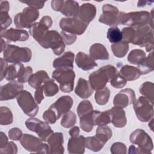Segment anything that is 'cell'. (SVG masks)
Masks as SVG:
<instances>
[{
    "label": "cell",
    "instance_id": "44",
    "mask_svg": "<svg viewBox=\"0 0 154 154\" xmlns=\"http://www.w3.org/2000/svg\"><path fill=\"white\" fill-rule=\"evenodd\" d=\"M76 122V114L73 112L69 111L63 114L61 120V125L65 128H69L75 125Z\"/></svg>",
    "mask_w": 154,
    "mask_h": 154
},
{
    "label": "cell",
    "instance_id": "35",
    "mask_svg": "<svg viewBox=\"0 0 154 154\" xmlns=\"http://www.w3.org/2000/svg\"><path fill=\"white\" fill-rule=\"evenodd\" d=\"M105 144L96 135L85 138V147L94 152L100 151Z\"/></svg>",
    "mask_w": 154,
    "mask_h": 154
},
{
    "label": "cell",
    "instance_id": "47",
    "mask_svg": "<svg viewBox=\"0 0 154 154\" xmlns=\"http://www.w3.org/2000/svg\"><path fill=\"white\" fill-rule=\"evenodd\" d=\"M109 82L111 85L116 88H123L127 84V81L118 72L112 77Z\"/></svg>",
    "mask_w": 154,
    "mask_h": 154
},
{
    "label": "cell",
    "instance_id": "22",
    "mask_svg": "<svg viewBox=\"0 0 154 154\" xmlns=\"http://www.w3.org/2000/svg\"><path fill=\"white\" fill-rule=\"evenodd\" d=\"M96 14V7L90 3H84L80 7L77 17L83 22L88 24Z\"/></svg>",
    "mask_w": 154,
    "mask_h": 154
},
{
    "label": "cell",
    "instance_id": "41",
    "mask_svg": "<svg viewBox=\"0 0 154 154\" xmlns=\"http://www.w3.org/2000/svg\"><path fill=\"white\" fill-rule=\"evenodd\" d=\"M140 93L144 96V97H146L149 100H150L152 102L154 101V84L153 82L146 81L143 83L140 87Z\"/></svg>",
    "mask_w": 154,
    "mask_h": 154
},
{
    "label": "cell",
    "instance_id": "10",
    "mask_svg": "<svg viewBox=\"0 0 154 154\" xmlns=\"http://www.w3.org/2000/svg\"><path fill=\"white\" fill-rule=\"evenodd\" d=\"M20 143L22 147L27 151L32 153H48L49 146L43 143V141L38 137L32 135L23 134Z\"/></svg>",
    "mask_w": 154,
    "mask_h": 154
},
{
    "label": "cell",
    "instance_id": "3",
    "mask_svg": "<svg viewBox=\"0 0 154 154\" xmlns=\"http://www.w3.org/2000/svg\"><path fill=\"white\" fill-rule=\"evenodd\" d=\"M117 72V70L114 66L109 64L104 66L89 75L88 82L93 90H100L106 86Z\"/></svg>",
    "mask_w": 154,
    "mask_h": 154
},
{
    "label": "cell",
    "instance_id": "33",
    "mask_svg": "<svg viewBox=\"0 0 154 154\" xmlns=\"http://www.w3.org/2000/svg\"><path fill=\"white\" fill-rule=\"evenodd\" d=\"M137 66V68L140 70L141 75H146L152 72L154 70L153 52H150L148 56Z\"/></svg>",
    "mask_w": 154,
    "mask_h": 154
},
{
    "label": "cell",
    "instance_id": "30",
    "mask_svg": "<svg viewBox=\"0 0 154 154\" xmlns=\"http://www.w3.org/2000/svg\"><path fill=\"white\" fill-rule=\"evenodd\" d=\"M49 79L47 72L45 70H39L32 74L28 81V84L33 88L37 89L40 87L43 83Z\"/></svg>",
    "mask_w": 154,
    "mask_h": 154
},
{
    "label": "cell",
    "instance_id": "39",
    "mask_svg": "<svg viewBox=\"0 0 154 154\" xmlns=\"http://www.w3.org/2000/svg\"><path fill=\"white\" fill-rule=\"evenodd\" d=\"M110 96V90L109 89L105 87L104 88L97 90L94 94V99L96 102L99 105H106L109 99Z\"/></svg>",
    "mask_w": 154,
    "mask_h": 154
},
{
    "label": "cell",
    "instance_id": "51",
    "mask_svg": "<svg viewBox=\"0 0 154 154\" xmlns=\"http://www.w3.org/2000/svg\"><path fill=\"white\" fill-rule=\"evenodd\" d=\"M60 34L63 39L65 44H66L67 45H72L73 43H74L77 38L76 35L71 34L69 32H65L63 31H61Z\"/></svg>",
    "mask_w": 154,
    "mask_h": 154
},
{
    "label": "cell",
    "instance_id": "6",
    "mask_svg": "<svg viewBox=\"0 0 154 154\" xmlns=\"http://www.w3.org/2000/svg\"><path fill=\"white\" fill-rule=\"evenodd\" d=\"M38 43L45 49L51 48L56 55H61L66 48L61 34L55 30L48 31Z\"/></svg>",
    "mask_w": 154,
    "mask_h": 154
},
{
    "label": "cell",
    "instance_id": "43",
    "mask_svg": "<svg viewBox=\"0 0 154 154\" xmlns=\"http://www.w3.org/2000/svg\"><path fill=\"white\" fill-rule=\"evenodd\" d=\"M106 37L111 43H118L122 40V34L120 29L117 26L110 27L107 31Z\"/></svg>",
    "mask_w": 154,
    "mask_h": 154
},
{
    "label": "cell",
    "instance_id": "1",
    "mask_svg": "<svg viewBox=\"0 0 154 154\" xmlns=\"http://www.w3.org/2000/svg\"><path fill=\"white\" fill-rule=\"evenodd\" d=\"M153 9L151 13L147 11L119 13V25H125L132 28H140L146 25L153 27Z\"/></svg>",
    "mask_w": 154,
    "mask_h": 154
},
{
    "label": "cell",
    "instance_id": "46",
    "mask_svg": "<svg viewBox=\"0 0 154 154\" xmlns=\"http://www.w3.org/2000/svg\"><path fill=\"white\" fill-rule=\"evenodd\" d=\"M43 119L49 124H54L59 119L56 111L50 106L49 109L46 110L43 114Z\"/></svg>",
    "mask_w": 154,
    "mask_h": 154
},
{
    "label": "cell",
    "instance_id": "5",
    "mask_svg": "<svg viewBox=\"0 0 154 154\" xmlns=\"http://www.w3.org/2000/svg\"><path fill=\"white\" fill-rule=\"evenodd\" d=\"M52 78L60 84V90L64 93H70L73 90L75 73L72 68H57L52 73Z\"/></svg>",
    "mask_w": 154,
    "mask_h": 154
},
{
    "label": "cell",
    "instance_id": "55",
    "mask_svg": "<svg viewBox=\"0 0 154 154\" xmlns=\"http://www.w3.org/2000/svg\"><path fill=\"white\" fill-rule=\"evenodd\" d=\"M34 99L35 102L38 104H40L42 102V101L44 99L43 90L42 85L38 88L36 89V91H35V93H34Z\"/></svg>",
    "mask_w": 154,
    "mask_h": 154
},
{
    "label": "cell",
    "instance_id": "21",
    "mask_svg": "<svg viewBox=\"0 0 154 154\" xmlns=\"http://www.w3.org/2000/svg\"><path fill=\"white\" fill-rule=\"evenodd\" d=\"M85 138L82 135L70 137L67 144V150L70 154H82L85 152Z\"/></svg>",
    "mask_w": 154,
    "mask_h": 154
},
{
    "label": "cell",
    "instance_id": "28",
    "mask_svg": "<svg viewBox=\"0 0 154 154\" xmlns=\"http://www.w3.org/2000/svg\"><path fill=\"white\" fill-rule=\"evenodd\" d=\"M25 69L23 64L20 63H13L8 66L5 78L9 81H14V79L19 78L22 75Z\"/></svg>",
    "mask_w": 154,
    "mask_h": 154
},
{
    "label": "cell",
    "instance_id": "37",
    "mask_svg": "<svg viewBox=\"0 0 154 154\" xmlns=\"http://www.w3.org/2000/svg\"><path fill=\"white\" fill-rule=\"evenodd\" d=\"M146 57V53L142 49H135L132 50L128 56V61L132 64L138 65Z\"/></svg>",
    "mask_w": 154,
    "mask_h": 154
},
{
    "label": "cell",
    "instance_id": "16",
    "mask_svg": "<svg viewBox=\"0 0 154 154\" xmlns=\"http://www.w3.org/2000/svg\"><path fill=\"white\" fill-rule=\"evenodd\" d=\"M23 85L22 83L12 81L8 83L2 85L0 91V100H8L16 97L18 94L23 91Z\"/></svg>",
    "mask_w": 154,
    "mask_h": 154
},
{
    "label": "cell",
    "instance_id": "14",
    "mask_svg": "<svg viewBox=\"0 0 154 154\" xmlns=\"http://www.w3.org/2000/svg\"><path fill=\"white\" fill-rule=\"evenodd\" d=\"M120 11L117 7L109 4L102 6V14L99 18V22L105 25L116 26L119 25Z\"/></svg>",
    "mask_w": 154,
    "mask_h": 154
},
{
    "label": "cell",
    "instance_id": "53",
    "mask_svg": "<svg viewBox=\"0 0 154 154\" xmlns=\"http://www.w3.org/2000/svg\"><path fill=\"white\" fill-rule=\"evenodd\" d=\"M8 134L10 139L14 141L20 140L23 135L22 131L17 128H11V129H10Z\"/></svg>",
    "mask_w": 154,
    "mask_h": 154
},
{
    "label": "cell",
    "instance_id": "20",
    "mask_svg": "<svg viewBox=\"0 0 154 154\" xmlns=\"http://www.w3.org/2000/svg\"><path fill=\"white\" fill-rule=\"evenodd\" d=\"M73 104V101L72 98L69 96L66 95L59 97L51 106L56 111L60 119L62 115L70 111Z\"/></svg>",
    "mask_w": 154,
    "mask_h": 154
},
{
    "label": "cell",
    "instance_id": "36",
    "mask_svg": "<svg viewBox=\"0 0 154 154\" xmlns=\"http://www.w3.org/2000/svg\"><path fill=\"white\" fill-rule=\"evenodd\" d=\"M79 124L81 128L84 132H89L91 131L94 126L93 121V111L79 117Z\"/></svg>",
    "mask_w": 154,
    "mask_h": 154
},
{
    "label": "cell",
    "instance_id": "18",
    "mask_svg": "<svg viewBox=\"0 0 154 154\" xmlns=\"http://www.w3.org/2000/svg\"><path fill=\"white\" fill-rule=\"evenodd\" d=\"M49 146V153L63 154L64 152L63 147L64 137L61 132H54L47 140Z\"/></svg>",
    "mask_w": 154,
    "mask_h": 154
},
{
    "label": "cell",
    "instance_id": "61",
    "mask_svg": "<svg viewBox=\"0 0 154 154\" xmlns=\"http://www.w3.org/2000/svg\"><path fill=\"white\" fill-rule=\"evenodd\" d=\"M1 51L2 52L5 49L7 45L5 44V42L3 40V38H2V37H1Z\"/></svg>",
    "mask_w": 154,
    "mask_h": 154
},
{
    "label": "cell",
    "instance_id": "62",
    "mask_svg": "<svg viewBox=\"0 0 154 154\" xmlns=\"http://www.w3.org/2000/svg\"><path fill=\"white\" fill-rule=\"evenodd\" d=\"M150 122L149 123V127L150 128L152 131H153V118H152L150 120Z\"/></svg>",
    "mask_w": 154,
    "mask_h": 154
},
{
    "label": "cell",
    "instance_id": "27",
    "mask_svg": "<svg viewBox=\"0 0 154 154\" xmlns=\"http://www.w3.org/2000/svg\"><path fill=\"white\" fill-rule=\"evenodd\" d=\"M90 55L94 60H107L109 59V54L104 45L96 43L90 48Z\"/></svg>",
    "mask_w": 154,
    "mask_h": 154
},
{
    "label": "cell",
    "instance_id": "12",
    "mask_svg": "<svg viewBox=\"0 0 154 154\" xmlns=\"http://www.w3.org/2000/svg\"><path fill=\"white\" fill-rule=\"evenodd\" d=\"M25 125L29 131L35 132L43 141H46L49 136L54 133L49 123L35 117L28 119L25 122Z\"/></svg>",
    "mask_w": 154,
    "mask_h": 154
},
{
    "label": "cell",
    "instance_id": "2",
    "mask_svg": "<svg viewBox=\"0 0 154 154\" xmlns=\"http://www.w3.org/2000/svg\"><path fill=\"white\" fill-rule=\"evenodd\" d=\"M129 140L133 144L138 146V147H136L134 145H131L129 148L128 153L129 154L152 153L153 143L151 137L144 130L137 129L133 131L129 136Z\"/></svg>",
    "mask_w": 154,
    "mask_h": 154
},
{
    "label": "cell",
    "instance_id": "49",
    "mask_svg": "<svg viewBox=\"0 0 154 154\" xmlns=\"http://www.w3.org/2000/svg\"><path fill=\"white\" fill-rule=\"evenodd\" d=\"M110 152L112 154H126L127 153V148L124 143L116 142L111 146Z\"/></svg>",
    "mask_w": 154,
    "mask_h": 154
},
{
    "label": "cell",
    "instance_id": "4",
    "mask_svg": "<svg viewBox=\"0 0 154 154\" xmlns=\"http://www.w3.org/2000/svg\"><path fill=\"white\" fill-rule=\"evenodd\" d=\"M4 59L8 63H18L29 62L32 57V52L26 47H19L7 45L3 51Z\"/></svg>",
    "mask_w": 154,
    "mask_h": 154
},
{
    "label": "cell",
    "instance_id": "58",
    "mask_svg": "<svg viewBox=\"0 0 154 154\" xmlns=\"http://www.w3.org/2000/svg\"><path fill=\"white\" fill-rule=\"evenodd\" d=\"M8 138L3 132H0V148H3L8 143Z\"/></svg>",
    "mask_w": 154,
    "mask_h": 154
},
{
    "label": "cell",
    "instance_id": "38",
    "mask_svg": "<svg viewBox=\"0 0 154 154\" xmlns=\"http://www.w3.org/2000/svg\"><path fill=\"white\" fill-rule=\"evenodd\" d=\"M43 86V90L45 95L47 97H51L59 91V88L57 84L54 82L53 79H48L44 83Z\"/></svg>",
    "mask_w": 154,
    "mask_h": 154
},
{
    "label": "cell",
    "instance_id": "31",
    "mask_svg": "<svg viewBox=\"0 0 154 154\" xmlns=\"http://www.w3.org/2000/svg\"><path fill=\"white\" fill-rule=\"evenodd\" d=\"M119 73L126 81H132L140 78L141 73L137 67L129 65L122 66Z\"/></svg>",
    "mask_w": 154,
    "mask_h": 154
},
{
    "label": "cell",
    "instance_id": "15",
    "mask_svg": "<svg viewBox=\"0 0 154 154\" xmlns=\"http://www.w3.org/2000/svg\"><path fill=\"white\" fill-rule=\"evenodd\" d=\"M52 24V18L49 16H45L29 28V34L38 43L49 31Z\"/></svg>",
    "mask_w": 154,
    "mask_h": 154
},
{
    "label": "cell",
    "instance_id": "11",
    "mask_svg": "<svg viewBox=\"0 0 154 154\" xmlns=\"http://www.w3.org/2000/svg\"><path fill=\"white\" fill-rule=\"evenodd\" d=\"M16 100L19 106L25 114L30 117L36 116L39 109L38 103L29 91H22L16 97Z\"/></svg>",
    "mask_w": 154,
    "mask_h": 154
},
{
    "label": "cell",
    "instance_id": "50",
    "mask_svg": "<svg viewBox=\"0 0 154 154\" xmlns=\"http://www.w3.org/2000/svg\"><path fill=\"white\" fill-rule=\"evenodd\" d=\"M17 153V147L13 141L8 142L3 148H0V153L1 154H16Z\"/></svg>",
    "mask_w": 154,
    "mask_h": 154
},
{
    "label": "cell",
    "instance_id": "19",
    "mask_svg": "<svg viewBox=\"0 0 154 154\" xmlns=\"http://www.w3.org/2000/svg\"><path fill=\"white\" fill-rule=\"evenodd\" d=\"M1 37L4 38L10 42H25L29 38V34L26 30L11 28L1 31Z\"/></svg>",
    "mask_w": 154,
    "mask_h": 154
},
{
    "label": "cell",
    "instance_id": "7",
    "mask_svg": "<svg viewBox=\"0 0 154 154\" xmlns=\"http://www.w3.org/2000/svg\"><path fill=\"white\" fill-rule=\"evenodd\" d=\"M135 36L132 44L145 47L147 52H152L154 47L153 27L150 25H146L135 28Z\"/></svg>",
    "mask_w": 154,
    "mask_h": 154
},
{
    "label": "cell",
    "instance_id": "54",
    "mask_svg": "<svg viewBox=\"0 0 154 154\" xmlns=\"http://www.w3.org/2000/svg\"><path fill=\"white\" fill-rule=\"evenodd\" d=\"M32 75V69L30 66L25 67V70L22 75L17 79V81L21 83H25L28 82L30 76Z\"/></svg>",
    "mask_w": 154,
    "mask_h": 154
},
{
    "label": "cell",
    "instance_id": "23",
    "mask_svg": "<svg viewBox=\"0 0 154 154\" xmlns=\"http://www.w3.org/2000/svg\"><path fill=\"white\" fill-rule=\"evenodd\" d=\"M75 63L79 69L85 71L90 70L97 66L95 60L90 55L86 54L83 52H79L76 54Z\"/></svg>",
    "mask_w": 154,
    "mask_h": 154
},
{
    "label": "cell",
    "instance_id": "32",
    "mask_svg": "<svg viewBox=\"0 0 154 154\" xmlns=\"http://www.w3.org/2000/svg\"><path fill=\"white\" fill-rule=\"evenodd\" d=\"M111 114L109 110L105 111H93V121L94 125H106L111 123Z\"/></svg>",
    "mask_w": 154,
    "mask_h": 154
},
{
    "label": "cell",
    "instance_id": "13",
    "mask_svg": "<svg viewBox=\"0 0 154 154\" xmlns=\"http://www.w3.org/2000/svg\"><path fill=\"white\" fill-rule=\"evenodd\" d=\"M88 25L78 17H63L60 21V27L62 31L75 35L82 34Z\"/></svg>",
    "mask_w": 154,
    "mask_h": 154
},
{
    "label": "cell",
    "instance_id": "8",
    "mask_svg": "<svg viewBox=\"0 0 154 154\" xmlns=\"http://www.w3.org/2000/svg\"><path fill=\"white\" fill-rule=\"evenodd\" d=\"M134 109L138 119L147 122L153 117V102L144 96H140L133 103Z\"/></svg>",
    "mask_w": 154,
    "mask_h": 154
},
{
    "label": "cell",
    "instance_id": "52",
    "mask_svg": "<svg viewBox=\"0 0 154 154\" xmlns=\"http://www.w3.org/2000/svg\"><path fill=\"white\" fill-rule=\"evenodd\" d=\"M20 2L26 4L28 7L38 10L41 9L44 7L45 1H38V0H28V1H20Z\"/></svg>",
    "mask_w": 154,
    "mask_h": 154
},
{
    "label": "cell",
    "instance_id": "45",
    "mask_svg": "<svg viewBox=\"0 0 154 154\" xmlns=\"http://www.w3.org/2000/svg\"><path fill=\"white\" fill-rule=\"evenodd\" d=\"M77 113L79 117L93 111V108L91 102L88 100L81 101L77 107Z\"/></svg>",
    "mask_w": 154,
    "mask_h": 154
},
{
    "label": "cell",
    "instance_id": "60",
    "mask_svg": "<svg viewBox=\"0 0 154 154\" xmlns=\"http://www.w3.org/2000/svg\"><path fill=\"white\" fill-rule=\"evenodd\" d=\"M10 10V5L9 2L7 1H1L0 3V11H8Z\"/></svg>",
    "mask_w": 154,
    "mask_h": 154
},
{
    "label": "cell",
    "instance_id": "26",
    "mask_svg": "<svg viewBox=\"0 0 154 154\" xmlns=\"http://www.w3.org/2000/svg\"><path fill=\"white\" fill-rule=\"evenodd\" d=\"M75 54L71 51L64 53L61 57L57 58L53 61V67L55 69L59 67H73V60Z\"/></svg>",
    "mask_w": 154,
    "mask_h": 154
},
{
    "label": "cell",
    "instance_id": "48",
    "mask_svg": "<svg viewBox=\"0 0 154 154\" xmlns=\"http://www.w3.org/2000/svg\"><path fill=\"white\" fill-rule=\"evenodd\" d=\"M0 22L1 31L5 30L11 24L12 20L8 15V11H0Z\"/></svg>",
    "mask_w": 154,
    "mask_h": 154
},
{
    "label": "cell",
    "instance_id": "57",
    "mask_svg": "<svg viewBox=\"0 0 154 154\" xmlns=\"http://www.w3.org/2000/svg\"><path fill=\"white\" fill-rule=\"evenodd\" d=\"M64 2V0H53L51 1V7L55 11H60Z\"/></svg>",
    "mask_w": 154,
    "mask_h": 154
},
{
    "label": "cell",
    "instance_id": "9",
    "mask_svg": "<svg viewBox=\"0 0 154 154\" xmlns=\"http://www.w3.org/2000/svg\"><path fill=\"white\" fill-rule=\"evenodd\" d=\"M39 17L38 10L28 7L23 9L21 13H17L14 19L15 26L18 29L30 28Z\"/></svg>",
    "mask_w": 154,
    "mask_h": 154
},
{
    "label": "cell",
    "instance_id": "29",
    "mask_svg": "<svg viewBox=\"0 0 154 154\" xmlns=\"http://www.w3.org/2000/svg\"><path fill=\"white\" fill-rule=\"evenodd\" d=\"M79 10V4L75 1H64L60 12L67 17H77Z\"/></svg>",
    "mask_w": 154,
    "mask_h": 154
},
{
    "label": "cell",
    "instance_id": "56",
    "mask_svg": "<svg viewBox=\"0 0 154 154\" xmlns=\"http://www.w3.org/2000/svg\"><path fill=\"white\" fill-rule=\"evenodd\" d=\"M0 63H1V81H2L5 78V73L7 69L8 68V62L6 61L4 58H0Z\"/></svg>",
    "mask_w": 154,
    "mask_h": 154
},
{
    "label": "cell",
    "instance_id": "25",
    "mask_svg": "<svg viewBox=\"0 0 154 154\" xmlns=\"http://www.w3.org/2000/svg\"><path fill=\"white\" fill-rule=\"evenodd\" d=\"M93 90L88 81L84 78H80L75 88V93L79 97L87 99L93 93Z\"/></svg>",
    "mask_w": 154,
    "mask_h": 154
},
{
    "label": "cell",
    "instance_id": "24",
    "mask_svg": "<svg viewBox=\"0 0 154 154\" xmlns=\"http://www.w3.org/2000/svg\"><path fill=\"white\" fill-rule=\"evenodd\" d=\"M111 114V123H112L114 126L118 128L125 127L127 123V119L126 117L125 111L123 108L114 106L109 109Z\"/></svg>",
    "mask_w": 154,
    "mask_h": 154
},
{
    "label": "cell",
    "instance_id": "42",
    "mask_svg": "<svg viewBox=\"0 0 154 154\" xmlns=\"http://www.w3.org/2000/svg\"><path fill=\"white\" fill-rule=\"evenodd\" d=\"M13 122V116L10 108L6 106L0 108V124L1 125H10Z\"/></svg>",
    "mask_w": 154,
    "mask_h": 154
},
{
    "label": "cell",
    "instance_id": "17",
    "mask_svg": "<svg viewBox=\"0 0 154 154\" xmlns=\"http://www.w3.org/2000/svg\"><path fill=\"white\" fill-rule=\"evenodd\" d=\"M136 100L135 93L132 88H127L122 90L114 97V106L125 108L129 105L133 104Z\"/></svg>",
    "mask_w": 154,
    "mask_h": 154
},
{
    "label": "cell",
    "instance_id": "34",
    "mask_svg": "<svg viewBox=\"0 0 154 154\" xmlns=\"http://www.w3.org/2000/svg\"><path fill=\"white\" fill-rule=\"evenodd\" d=\"M111 48L114 56L117 58H123L128 52L129 45L125 41H120L112 44Z\"/></svg>",
    "mask_w": 154,
    "mask_h": 154
},
{
    "label": "cell",
    "instance_id": "59",
    "mask_svg": "<svg viewBox=\"0 0 154 154\" xmlns=\"http://www.w3.org/2000/svg\"><path fill=\"white\" fill-rule=\"evenodd\" d=\"M69 134L71 137H75L79 134V128L78 126H72V128L69 130Z\"/></svg>",
    "mask_w": 154,
    "mask_h": 154
},
{
    "label": "cell",
    "instance_id": "40",
    "mask_svg": "<svg viewBox=\"0 0 154 154\" xmlns=\"http://www.w3.org/2000/svg\"><path fill=\"white\" fill-rule=\"evenodd\" d=\"M112 135L111 129L106 125L99 126L96 131V136L104 143H106L112 137Z\"/></svg>",
    "mask_w": 154,
    "mask_h": 154
}]
</instances>
